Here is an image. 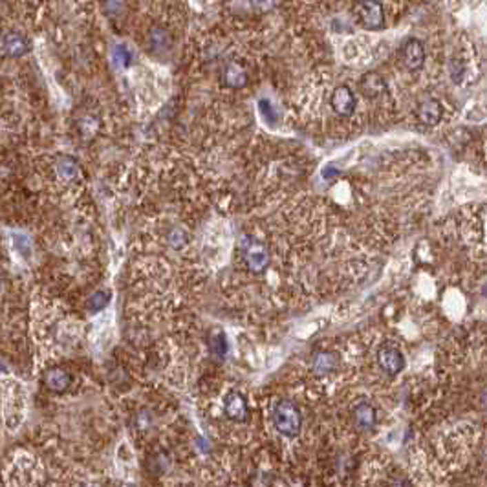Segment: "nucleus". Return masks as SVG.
Instances as JSON below:
<instances>
[{"mask_svg":"<svg viewBox=\"0 0 487 487\" xmlns=\"http://www.w3.org/2000/svg\"><path fill=\"white\" fill-rule=\"evenodd\" d=\"M359 92H361L364 97H369V99L383 96L386 92V83L385 79H383V75L375 74V72L364 74L363 77H361V81H359Z\"/></svg>","mask_w":487,"mask_h":487,"instance_id":"nucleus-12","label":"nucleus"},{"mask_svg":"<svg viewBox=\"0 0 487 487\" xmlns=\"http://www.w3.org/2000/svg\"><path fill=\"white\" fill-rule=\"evenodd\" d=\"M112 61H114V66H118V68H127V66H130V63H132V54H130L127 46L118 44V46H114L112 48Z\"/></svg>","mask_w":487,"mask_h":487,"instance_id":"nucleus-16","label":"nucleus"},{"mask_svg":"<svg viewBox=\"0 0 487 487\" xmlns=\"http://www.w3.org/2000/svg\"><path fill=\"white\" fill-rule=\"evenodd\" d=\"M105 10L108 15H121L125 10V0H105Z\"/></svg>","mask_w":487,"mask_h":487,"instance_id":"nucleus-20","label":"nucleus"},{"mask_svg":"<svg viewBox=\"0 0 487 487\" xmlns=\"http://www.w3.org/2000/svg\"><path fill=\"white\" fill-rule=\"evenodd\" d=\"M57 172H59L61 176L65 178V180H74L77 174H79V167H77V163L72 160H59V163H57Z\"/></svg>","mask_w":487,"mask_h":487,"instance_id":"nucleus-17","label":"nucleus"},{"mask_svg":"<svg viewBox=\"0 0 487 487\" xmlns=\"http://www.w3.org/2000/svg\"><path fill=\"white\" fill-rule=\"evenodd\" d=\"M486 403H487V394H486Z\"/></svg>","mask_w":487,"mask_h":487,"instance_id":"nucleus-21","label":"nucleus"},{"mask_svg":"<svg viewBox=\"0 0 487 487\" xmlns=\"http://www.w3.org/2000/svg\"><path fill=\"white\" fill-rule=\"evenodd\" d=\"M224 79H225V83H227L229 86H235V88H242V86H244L247 83V74L244 72V68H242L240 65H236V63H233V65H229L227 68H225Z\"/></svg>","mask_w":487,"mask_h":487,"instance_id":"nucleus-14","label":"nucleus"},{"mask_svg":"<svg viewBox=\"0 0 487 487\" xmlns=\"http://www.w3.org/2000/svg\"><path fill=\"white\" fill-rule=\"evenodd\" d=\"M244 258H246L247 268L251 269L253 273H262L271 262V255L268 249L262 244L251 240H247V246L244 247Z\"/></svg>","mask_w":487,"mask_h":487,"instance_id":"nucleus-5","label":"nucleus"},{"mask_svg":"<svg viewBox=\"0 0 487 487\" xmlns=\"http://www.w3.org/2000/svg\"><path fill=\"white\" fill-rule=\"evenodd\" d=\"M224 414L235 423H246L249 419V403L247 397L238 391H231L224 400Z\"/></svg>","mask_w":487,"mask_h":487,"instance_id":"nucleus-3","label":"nucleus"},{"mask_svg":"<svg viewBox=\"0 0 487 487\" xmlns=\"http://www.w3.org/2000/svg\"><path fill=\"white\" fill-rule=\"evenodd\" d=\"M353 13L358 17L359 24L369 30H380L385 24V11L377 0H359L353 6Z\"/></svg>","mask_w":487,"mask_h":487,"instance_id":"nucleus-2","label":"nucleus"},{"mask_svg":"<svg viewBox=\"0 0 487 487\" xmlns=\"http://www.w3.org/2000/svg\"><path fill=\"white\" fill-rule=\"evenodd\" d=\"M43 385L48 388L50 392L55 394H63L72 385V375L68 370L61 369V366H52V369L44 370L43 374Z\"/></svg>","mask_w":487,"mask_h":487,"instance_id":"nucleus-7","label":"nucleus"},{"mask_svg":"<svg viewBox=\"0 0 487 487\" xmlns=\"http://www.w3.org/2000/svg\"><path fill=\"white\" fill-rule=\"evenodd\" d=\"M271 417H273V425L277 428V433H280L286 438L299 436L300 428H302V413L293 402L278 400L273 405Z\"/></svg>","mask_w":487,"mask_h":487,"instance_id":"nucleus-1","label":"nucleus"},{"mask_svg":"<svg viewBox=\"0 0 487 487\" xmlns=\"http://www.w3.org/2000/svg\"><path fill=\"white\" fill-rule=\"evenodd\" d=\"M207 348L209 352L213 353V355H216V358H224L225 353H227V339H225L224 332H213L209 333L207 338Z\"/></svg>","mask_w":487,"mask_h":487,"instance_id":"nucleus-15","label":"nucleus"},{"mask_svg":"<svg viewBox=\"0 0 487 487\" xmlns=\"http://www.w3.org/2000/svg\"><path fill=\"white\" fill-rule=\"evenodd\" d=\"M355 107H358V99H355V94L348 86H338L333 90L332 108L335 110V114L348 118V116H352L355 112Z\"/></svg>","mask_w":487,"mask_h":487,"instance_id":"nucleus-8","label":"nucleus"},{"mask_svg":"<svg viewBox=\"0 0 487 487\" xmlns=\"http://www.w3.org/2000/svg\"><path fill=\"white\" fill-rule=\"evenodd\" d=\"M352 419H353V425H355L359 431L369 433V431H372V428L375 427L377 414H375V408L372 407L369 402H361L353 407Z\"/></svg>","mask_w":487,"mask_h":487,"instance_id":"nucleus-10","label":"nucleus"},{"mask_svg":"<svg viewBox=\"0 0 487 487\" xmlns=\"http://www.w3.org/2000/svg\"><path fill=\"white\" fill-rule=\"evenodd\" d=\"M402 63L403 66L411 72H417L425 65V48L422 41L417 39H408L407 43L402 46Z\"/></svg>","mask_w":487,"mask_h":487,"instance_id":"nucleus-6","label":"nucleus"},{"mask_svg":"<svg viewBox=\"0 0 487 487\" xmlns=\"http://www.w3.org/2000/svg\"><path fill=\"white\" fill-rule=\"evenodd\" d=\"M377 364L386 375H397L405 369V358L400 348L392 344H383L377 350Z\"/></svg>","mask_w":487,"mask_h":487,"instance_id":"nucleus-4","label":"nucleus"},{"mask_svg":"<svg viewBox=\"0 0 487 487\" xmlns=\"http://www.w3.org/2000/svg\"><path fill=\"white\" fill-rule=\"evenodd\" d=\"M258 112H260V116H262L266 123L271 125L273 121H277V112H275L273 105H271L268 99H260V103H258Z\"/></svg>","mask_w":487,"mask_h":487,"instance_id":"nucleus-19","label":"nucleus"},{"mask_svg":"<svg viewBox=\"0 0 487 487\" xmlns=\"http://www.w3.org/2000/svg\"><path fill=\"white\" fill-rule=\"evenodd\" d=\"M339 366L338 353L332 350H317L311 355V370L319 375L332 374L333 370Z\"/></svg>","mask_w":487,"mask_h":487,"instance_id":"nucleus-11","label":"nucleus"},{"mask_svg":"<svg viewBox=\"0 0 487 487\" xmlns=\"http://www.w3.org/2000/svg\"><path fill=\"white\" fill-rule=\"evenodd\" d=\"M108 302H110V293H108V291H97V293L92 295L90 300H88V308H90L94 313H97V311H101L103 308H107Z\"/></svg>","mask_w":487,"mask_h":487,"instance_id":"nucleus-18","label":"nucleus"},{"mask_svg":"<svg viewBox=\"0 0 487 487\" xmlns=\"http://www.w3.org/2000/svg\"><path fill=\"white\" fill-rule=\"evenodd\" d=\"M4 52H6V55H10V57H22V55L28 52L26 39L22 37L21 33H17V32L6 33Z\"/></svg>","mask_w":487,"mask_h":487,"instance_id":"nucleus-13","label":"nucleus"},{"mask_svg":"<svg viewBox=\"0 0 487 487\" xmlns=\"http://www.w3.org/2000/svg\"><path fill=\"white\" fill-rule=\"evenodd\" d=\"M444 116V107L438 99H427L422 101L416 108V118L417 121L425 127H436L442 121Z\"/></svg>","mask_w":487,"mask_h":487,"instance_id":"nucleus-9","label":"nucleus"}]
</instances>
